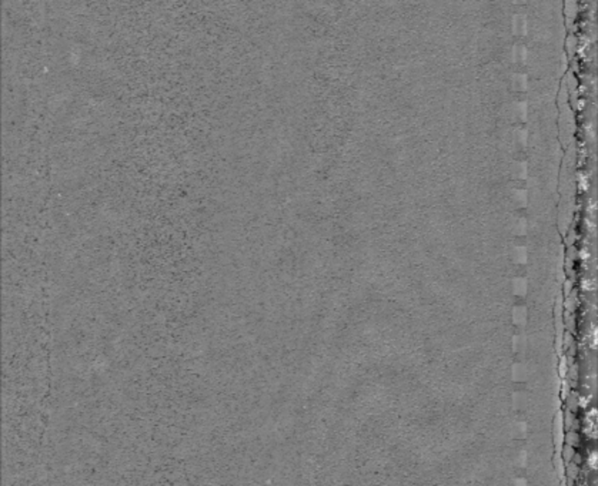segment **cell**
Segmentation results:
<instances>
[{
  "mask_svg": "<svg viewBox=\"0 0 598 486\" xmlns=\"http://www.w3.org/2000/svg\"><path fill=\"white\" fill-rule=\"evenodd\" d=\"M567 405H568V410H571V412H576L577 408L580 406V395H578V392H570V395L567 396Z\"/></svg>",
  "mask_w": 598,
  "mask_h": 486,
  "instance_id": "3957f363",
  "label": "cell"
},
{
  "mask_svg": "<svg viewBox=\"0 0 598 486\" xmlns=\"http://www.w3.org/2000/svg\"><path fill=\"white\" fill-rule=\"evenodd\" d=\"M570 364H573L571 362V358L570 359H567V358H561L560 361V375L561 377H567V372H568V366H570Z\"/></svg>",
  "mask_w": 598,
  "mask_h": 486,
  "instance_id": "5b68a950",
  "label": "cell"
},
{
  "mask_svg": "<svg viewBox=\"0 0 598 486\" xmlns=\"http://www.w3.org/2000/svg\"><path fill=\"white\" fill-rule=\"evenodd\" d=\"M554 466H555V469L558 471V473H560V475H564V473H566V464L562 462L561 456H557V458H555V461H554Z\"/></svg>",
  "mask_w": 598,
  "mask_h": 486,
  "instance_id": "8992f818",
  "label": "cell"
},
{
  "mask_svg": "<svg viewBox=\"0 0 598 486\" xmlns=\"http://www.w3.org/2000/svg\"><path fill=\"white\" fill-rule=\"evenodd\" d=\"M571 462H573V464H576V465H578V466H580V465H581V464H583V462H584V458H583V455H581V454H580V452H577V451H576V454H574V456H573V461H571Z\"/></svg>",
  "mask_w": 598,
  "mask_h": 486,
  "instance_id": "9c48e42d",
  "label": "cell"
},
{
  "mask_svg": "<svg viewBox=\"0 0 598 486\" xmlns=\"http://www.w3.org/2000/svg\"><path fill=\"white\" fill-rule=\"evenodd\" d=\"M570 392H571L570 382H568V381H564L562 385H561V398H562V399H567V396L570 395Z\"/></svg>",
  "mask_w": 598,
  "mask_h": 486,
  "instance_id": "52a82bcc",
  "label": "cell"
},
{
  "mask_svg": "<svg viewBox=\"0 0 598 486\" xmlns=\"http://www.w3.org/2000/svg\"><path fill=\"white\" fill-rule=\"evenodd\" d=\"M571 345H574V340H573L571 334H566V337H562V348L568 350Z\"/></svg>",
  "mask_w": 598,
  "mask_h": 486,
  "instance_id": "ba28073f",
  "label": "cell"
},
{
  "mask_svg": "<svg viewBox=\"0 0 598 486\" xmlns=\"http://www.w3.org/2000/svg\"><path fill=\"white\" fill-rule=\"evenodd\" d=\"M574 454H576V449L574 448H571V446H568V445L561 446L560 456H561V459H562V462H564L566 465L570 464V462L573 461V456H574Z\"/></svg>",
  "mask_w": 598,
  "mask_h": 486,
  "instance_id": "7a4b0ae2",
  "label": "cell"
},
{
  "mask_svg": "<svg viewBox=\"0 0 598 486\" xmlns=\"http://www.w3.org/2000/svg\"><path fill=\"white\" fill-rule=\"evenodd\" d=\"M564 442H566V445L576 449L581 443V436H580V433L577 432V431H568L564 435Z\"/></svg>",
  "mask_w": 598,
  "mask_h": 486,
  "instance_id": "6da1fadb",
  "label": "cell"
},
{
  "mask_svg": "<svg viewBox=\"0 0 598 486\" xmlns=\"http://www.w3.org/2000/svg\"><path fill=\"white\" fill-rule=\"evenodd\" d=\"M578 472H580V466L576 464H573V462H570V464H567V466H566V473H568V478L570 479L577 478Z\"/></svg>",
  "mask_w": 598,
  "mask_h": 486,
  "instance_id": "277c9868",
  "label": "cell"
}]
</instances>
